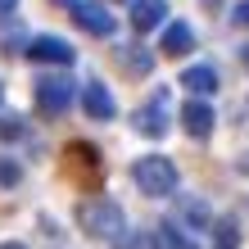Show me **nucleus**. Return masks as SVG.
Segmentation results:
<instances>
[{
  "instance_id": "obj_1",
  "label": "nucleus",
  "mask_w": 249,
  "mask_h": 249,
  "mask_svg": "<svg viewBox=\"0 0 249 249\" xmlns=\"http://www.w3.org/2000/svg\"><path fill=\"white\" fill-rule=\"evenodd\" d=\"M77 222L91 240H118L127 236V213L113 199H82L77 204Z\"/></svg>"
},
{
  "instance_id": "obj_2",
  "label": "nucleus",
  "mask_w": 249,
  "mask_h": 249,
  "mask_svg": "<svg viewBox=\"0 0 249 249\" xmlns=\"http://www.w3.org/2000/svg\"><path fill=\"white\" fill-rule=\"evenodd\" d=\"M131 181H136V190H145V195L163 199V195H177V163L163 154H145L136 159V168H131Z\"/></svg>"
},
{
  "instance_id": "obj_3",
  "label": "nucleus",
  "mask_w": 249,
  "mask_h": 249,
  "mask_svg": "<svg viewBox=\"0 0 249 249\" xmlns=\"http://www.w3.org/2000/svg\"><path fill=\"white\" fill-rule=\"evenodd\" d=\"M72 23L82 27V32H91V36H113V27H118V18L100 5V0H72Z\"/></svg>"
},
{
  "instance_id": "obj_4",
  "label": "nucleus",
  "mask_w": 249,
  "mask_h": 249,
  "mask_svg": "<svg viewBox=\"0 0 249 249\" xmlns=\"http://www.w3.org/2000/svg\"><path fill=\"white\" fill-rule=\"evenodd\" d=\"M36 105H41V113L59 118V113L72 105V77H41L36 82Z\"/></svg>"
},
{
  "instance_id": "obj_5",
  "label": "nucleus",
  "mask_w": 249,
  "mask_h": 249,
  "mask_svg": "<svg viewBox=\"0 0 249 249\" xmlns=\"http://www.w3.org/2000/svg\"><path fill=\"white\" fill-rule=\"evenodd\" d=\"M82 113L95 118V123H113V118H118V105H113V95H109L105 82L86 77V86H82Z\"/></svg>"
},
{
  "instance_id": "obj_6",
  "label": "nucleus",
  "mask_w": 249,
  "mask_h": 249,
  "mask_svg": "<svg viewBox=\"0 0 249 249\" xmlns=\"http://www.w3.org/2000/svg\"><path fill=\"white\" fill-rule=\"evenodd\" d=\"M213 123H217V113L204 105V100L190 95L186 105H181V127H186L190 141H209V136H213Z\"/></svg>"
},
{
  "instance_id": "obj_7",
  "label": "nucleus",
  "mask_w": 249,
  "mask_h": 249,
  "mask_svg": "<svg viewBox=\"0 0 249 249\" xmlns=\"http://www.w3.org/2000/svg\"><path fill=\"white\" fill-rule=\"evenodd\" d=\"M27 54H32L36 64H59V68H68L77 59V50H72L64 36H36L32 46H27Z\"/></svg>"
},
{
  "instance_id": "obj_8",
  "label": "nucleus",
  "mask_w": 249,
  "mask_h": 249,
  "mask_svg": "<svg viewBox=\"0 0 249 249\" xmlns=\"http://www.w3.org/2000/svg\"><path fill=\"white\" fill-rule=\"evenodd\" d=\"M136 131L141 136H163L168 131V91H159L150 105L136 109Z\"/></svg>"
},
{
  "instance_id": "obj_9",
  "label": "nucleus",
  "mask_w": 249,
  "mask_h": 249,
  "mask_svg": "<svg viewBox=\"0 0 249 249\" xmlns=\"http://www.w3.org/2000/svg\"><path fill=\"white\" fill-rule=\"evenodd\" d=\"M168 18V0H131V27L136 32H154Z\"/></svg>"
},
{
  "instance_id": "obj_10",
  "label": "nucleus",
  "mask_w": 249,
  "mask_h": 249,
  "mask_svg": "<svg viewBox=\"0 0 249 249\" xmlns=\"http://www.w3.org/2000/svg\"><path fill=\"white\" fill-rule=\"evenodd\" d=\"M159 46H163V54L181 59V54L195 46V32H190V23H168V27H163V36H159Z\"/></svg>"
},
{
  "instance_id": "obj_11",
  "label": "nucleus",
  "mask_w": 249,
  "mask_h": 249,
  "mask_svg": "<svg viewBox=\"0 0 249 249\" xmlns=\"http://www.w3.org/2000/svg\"><path fill=\"white\" fill-rule=\"evenodd\" d=\"M181 82H186V91L195 95V100H204V95H213V91H217V72H213L209 64L186 68V72H181Z\"/></svg>"
},
{
  "instance_id": "obj_12",
  "label": "nucleus",
  "mask_w": 249,
  "mask_h": 249,
  "mask_svg": "<svg viewBox=\"0 0 249 249\" xmlns=\"http://www.w3.org/2000/svg\"><path fill=\"white\" fill-rule=\"evenodd\" d=\"M154 249H195V240H190L177 222H163L154 231Z\"/></svg>"
},
{
  "instance_id": "obj_13",
  "label": "nucleus",
  "mask_w": 249,
  "mask_h": 249,
  "mask_svg": "<svg viewBox=\"0 0 249 249\" xmlns=\"http://www.w3.org/2000/svg\"><path fill=\"white\" fill-rule=\"evenodd\" d=\"M217 227V249H240V227L236 222H213Z\"/></svg>"
},
{
  "instance_id": "obj_14",
  "label": "nucleus",
  "mask_w": 249,
  "mask_h": 249,
  "mask_svg": "<svg viewBox=\"0 0 249 249\" xmlns=\"http://www.w3.org/2000/svg\"><path fill=\"white\" fill-rule=\"evenodd\" d=\"M123 59H127V68H131V72H145V68H150V50L127 46V54H123Z\"/></svg>"
},
{
  "instance_id": "obj_15",
  "label": "nucleus",
  "mask_w": 249,
  "mask_h": 249,
  "mask_svg": "<svg viewBox=\"0 0 249 249\" xmlns=\"http://www.w3.org/2000/svg\"><path fill=\"white\" fill-rule=\"evenodd\" d=\"M23 181V168L14 159H0V186H18Z\"/></svg>"
},
{
  "instance_id": "obj_16",
  "label": "nucleus",
  "mask_w": 249,
  "mask_h": 249,
  "mask_svg": "<svg viewBox=\"0 0 249 249\" xmlns=\"http://www.w3.org/2000/svg\"><path fill=\"white\" fill-rule=\"evenodd\" d=\"M181 213L190 217V222H209V204H204V199H186Z\"/></svg>"
},
{
  "instance_id": "obj_17",
  "label": "nucleus",
  "mask_w": 249,
  "mask_h": 249,
  "mask_svg": "<svg viewBox=\"0 0 249 249\" xmlns=\"http://www.w3.org/2000/svg\"><path fill=\"white\" fill-rule=\"evenodd\" d=\"M0 136H5V141L23 136V123H18V113H14V118H0Z\"/></svg>"
},
{
  "instance_id": "obj_18",
  "label": "nucleus",
  "mask_w": 249,
  "mask_h": 249,
  "mask_svg": "<svg viewBox=\"0 0 249 249\" xmlns=\"http://www.w3.org/2000/svg\"><path fill=\"white\" fill-rule=\"evenodd\" d=\"M231 23H236V27H249V0H240V5L231 9Z\"/></svg>"
},
{
  "instance_id": "obj_19",
  "label": "nucleus",
  "mask_w": 249,
  "mask_h": 249,
  "mask_svg": "<svg viewBox=\"0 0 249 249\" xmlns=\"http://www.w3.org/2000/svg\"><path fill=\"white\" fill-rule=\"evenodd\" d=\"M18 9V0H0V14H14Z\"/></svg>"
},
{
  "instance_id": "obj_20",
  "label": "nucleus",
  "mask_w": 249,
  "mask_h": 249,
  "mask_svg": "<svg viewBox=\"0 0 249 249\" xmlns=\"http://www.w3.org/2000/svg\"><path fill=\"white\" fill-rule=\"evenodd\" d=\"M0 249H27L23 240H0Z\"/></svg>"
},
{
  "instance_id": "obj_21",
  "label": "nucleus",
  "mask_w": 249,
  "mask_h": 249,
  "mask_svg": "<svg viewBox=\"0 0 249 249\" xmlns=\"http://www.w3.org/2000/svg\"><path fill=\"white\" fill-rule=\"evenodd\" d=\"M240 59H245V68H249V41H245V46H240Z\"/></svg>"
},
{
  "instance_id": "obj_22",
  "label": "nucleus",
  "mask_w": 249,
  "mask_h": 249,
  "mask_svg": "<svg viewBox=\"0 0 249 249\" xmlns=\"http://www.w3.org/2000/svg\"><path fill=\"white\" fill-rule=\"evenodd\" d=\"M0 100H5V86H0Z\"/></svg>"
},
{
  "instance_id": "obj_23",
  "label": "nucleus",
  "mask_w": 249,
  "mask_h": 249,
  "mask_svg": "<svg viewBox=\"0 0 249 249\" xmlns=\"http://www.w3.org/2000/svg\"><path fill=\"white\" fill-rule=\"evenodd\" d=\"M59 5H72V0H59Z\"/></svg>"
}]
</instances>
